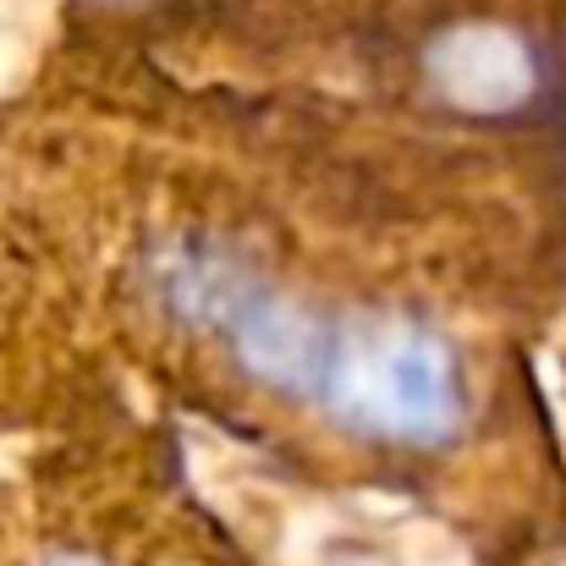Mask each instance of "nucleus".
I'll return each mask as SVG.
<instances>
[{
  "instance_id": "obj_2",
  "label": "nucleus",
  "mask_w": 566,
  "mask_h": 566,
  "mask_svg": "<svg viewBox=\"0 0 566 566\" xmlns=\"http://www.w3.org/2000/svg\"><path fill=\"white\" fill-rule=\"evenodd\" d=\"M226 325L231 353L253 369L259 379H270L286 396H319L325 390V369L336 353V325L314 319L308 308L259 292V286H231L226 303L214 308Z\"/></svg>"
},
{
  "instance_id": "obj_1",
  "label": "nucleus",
  "mask_w": 566,
  "mask_h": 566,
  "mask_svg": "<svg viewBox=\"0 0 566 566\" xmlns=\"http://www.w3.org/2000/svg\"><path fill=\"white\" fill-rule=\"evenodd\" d=\"M319 401L358 434L418 446V451L457 440L468 412L462 369L451 347L412 319H375V325L336 331Z\"/></svg>"
},
{
  "instance_id": "obj_3",
  "label": "nucleus",
  "mask_w": 566,
  "mask_h": 566,
  "mask_svg": "<svg viewBox=\"0 0 566 566\" xmlns=\"http://www.w3.org/2000/svg\"><path fill=\"white\" fill-rule=\"evenodd\" d=\"M39 566H111L105 556H94V551H50Z\"/></svg>"
}]
</instances>
